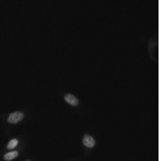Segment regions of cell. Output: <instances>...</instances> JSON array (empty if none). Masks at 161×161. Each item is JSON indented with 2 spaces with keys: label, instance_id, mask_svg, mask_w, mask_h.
<instances>
[{
  "label": "cell",
  "instance_id": "obj_2",
  "mask_svg": "<svg viewBox=\"0 0 161 161\" xmlns=\"http://www.w3.org/2000/svg\"><path fill=\"white\" fill-rule=\"evenodd\" d=\"M82 141H83V145L87 146V147H93V146L96 145V140H94L91 135H84Z\"/></svg>",
  "mask_w": 161,
  "mask_h": 161
},
{
  "label": "cell",
  "instance_id": "obj_4",
  "mask_svg": "<svg viewBox=\"0 0 161 161\" xmlns=\"http://www.w3.org/2000/svg\"><path fill=\"white\" fill-rule=\"evenodd\" d=\"M16 156H18V153H16V151H10V153H8V154H5V155H4V159L9 161V160L15 159Z\"/></svg>",
  "mask_w": 161,
  "mask_h": 161
},
{
  "label": "cell",
  "instance_id": "obj_1",
  "mask_svg": "<svg viewBox=\"0 0 161 161\" xmlns=\"http://www.w3.org/2000/svg\"><path fill=\"white\" fill-rule=\"evenodd\" d=\"M21 119H24V114L20 113V112H15V113H13V114L9 115L8 121L11 123V124H15V123H19Z\"/></svg>",
  "mask_w": 161,
  "mask_h": 161
},
{
  "label": "cell",
  "instance_id": "obj_5",
  "mask_svg": "<svg viewBox=\"0 0 161 161\" xmlns=\"http://www.w3.org/2000/svg\"><path fill=\"white\" fill-rule=\"evenodd\" d=\"M16 145H18V139H13V140L9 141V144H8V149L13 150V149H15Z\"/></svg>",
  "mask_w": 161,
  "mask_h": 161
},
{
  "label": "cell",
  "instance_id": "obj_3",
  "mask_svg": "<svg viewBox=\"0 0 161 161\" xmlns=\"http://www.w3.org/2000/svg\"><path fill=\"white\" fill-rule=\"evenodd\" d=\"M64 101L67 102L68 104H71V105H77L78 104V99L73 94H66L64 96Z\"/></svg>",
  "mask_w": 161,
  "mask_h": 161
}]
</instances>
